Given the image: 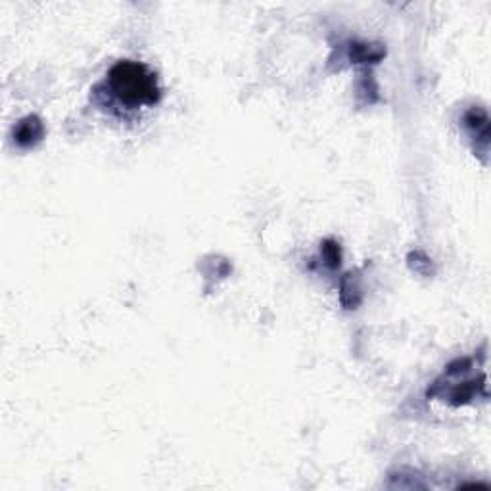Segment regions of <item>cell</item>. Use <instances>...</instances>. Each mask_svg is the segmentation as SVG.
Listing matches in <instances>:
<instances>
[{"mask_svg": "<svg viewBox=\"0 0 491 491\" xmlns=\"http://www.w3.org/2000/svg\"><path fill=\"white\" fill-rule=\"evenodd\" d=\"M108 91L127 108L154 106L162 98L158 79L146 65L133 60H121L108 73Z\"/></svg>", "mask_w": 491, "mask_h": 491, "instance_id": "1", "label": "cell"}, {"mask_svg": "<svg viewBox=\"0 0 491 491\" xmlns=\"http://www.w3.org/2000/svg\"><path fill=\"white\" fill-rule=\"evenodd\" d=\"M42 134H44L42 121L37 115H29V117H25V120H21L18 123L14 131V139L21 148H29L35 146L37 142L42 139Z\"/></svg>", "mask_w": 491, "mask_h": 491, "instance_id": "2", "label": "cell"}, {"mask_svg": "<svg viewBox=\"0 0 491 491\" xmlns=\"http://www.w3.org/2000/svg\"><path fill=\"white\" fill-rule=\"evenodd\" d=\"M466 127L471 129L472 133L476 134V139L482 141L484 146H487V139H490V120H487V113L482 108H472L471 112L466 113Z\"/></svg>", "mask_w": 491, "mask_h": 491, "instance_id": "3", "label": "cell"}, {"mask_svg": "<svg viewBox=\"0 0 491 491\" xmlns=\"http://www.w3.org/2000/svg\"><path fill=\"white\" fill-rule=\"evenodd\" d=\"M351 60L355 62H378L380 58L384 56V50L378 49V46H372V44H351L350 49Z\"/></svg>", "mask_w": 491, "mask_h": 491, "instance_id": "4", "label": "cell"}, {"mask_svg": "<svg viewBox=\"0 0 491 491\" xmlns=\"http://www.w3.org/2000/svg\"><path fill=\"white\" fill-rule=\"evenodd\" d=\"M323 257L324 261L332 267V269L340 265V261H342V252H340V246H338L334 240H326V242L323 244Z\"/></svg>", "mask_w": 491, "mask_h": 491, "instance_id": "5", "label": "cell"}]
</instances>
